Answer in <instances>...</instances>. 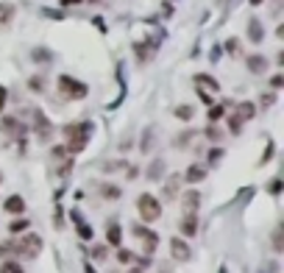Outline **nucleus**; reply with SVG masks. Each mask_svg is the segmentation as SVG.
<instances>
[{
    "mask_svg": "<svg viewBox=\"0 0 284 273\" xmlns=\"http://www.w3.org/2000/svg\"><path fill=\"white\" fill-rule=\"evenodd\" d=\"M220 159H223V151H220V148H215V151L209 153V165H217Z\"/></svg>",
    "mask_w": 284,
    "mask_h": 273,
    "instance_id": "7c9ffc66",
    "label": "nucleus"
},
{
    "mask_svg": "<svg viewBox=\"0 0 284 273\" xmlns=\"http://www.w3.org/2000/svg\"><path fill=\"white\" fill-rule=\"evenodd\" d=\"M28 87H31V92H42V90H45V78H39V75H34V78L28 81Z\"/></svg>",
    "mask_w": 284,
    "mask_h": 273,
    "instance_id": "a878e982",
    "label": "nucleus"
},
{
    "mask_svg": "<svg viewBox=\"0 0 284 273\" xmlns=\"http://www.w3.org/2000/svg\"><path fill=\"white\" fill-rule=\"evenodd\" d=\"M268 189H270V193H273V195H279V189H281V181H279V179H273V181H270V187H268Z\"/></svg>",
    "mask_w": 284,
    "mask_h": 273,
    "instance_id": "72a5a7b5",
    "label": "nucleus"
},
{
    "mask_svg": "<svg viewBox=\"0 0 284 273\" xmlns=\"http://www.w3.org/2000/svg\"><path fill=\"white\" fill-rule=\"evenodd\" d=\"M253 115H257V109H253V103H248V100H245V103H240V109H237V117H240L242 123H245V120H251Z\"/></svg>",
    "mask_w": 284,
    "mask_h": 273,
    "instance_id": "dca6fc26",
    "label": "nucleus"
},
{
    "mask_svg": "<svg viewBox=\"0 0 284 273\" xmlns=\"http://www.w3.org/2000/svg\"><path fill=\"white\" fill-rule=\"evenodd\" d=\"M0 181H3V176H0Z\"/></svg>",
    "mask_w": 284,
    "mask_h": 273,
    "instance_id": "ea45409f",
    "label": "nucleus"
},
{
    "mask_svg": "<svg viewBox=\"0 0 284 273\" xmlns=\"http://www.w3.org/2000/svg\"><path fill=\"white\" fill-rule=\"evenodd\" d=\"M195 81H198V84H204V87H209L212 92L220 90V84H217V81L212 78V75H206V73H198V75H195Z\"/></svg>",
    "mask_w": 284,
    "mask_h": 273,
    "instance_id": "f3484780",
    "label": "nucleus"
},
{
    "mask_svg": "<svg viewBox=\"0 0 284 273\" xmlns=\"http://www.w3.org/2000/svg\"><path fill=\"white\" fill-rule=\"evenodd\" d=\"M220 273H229V270H226V268H220Z\"/></svg>",
    "mask_w": 284,
    "mask_h": 273,
    "instance_id": "58836bf2",
    "label": "nucleus"
},
{
    "mask_svg": "<svg viewBox=\"0 0 284 273\" xmlns=\"http://www.w3.org/2000/svg\"><path fill=\"white\" fill-rule=\"evenodd\" d=\"M25 229H28V221H11V226H9L11 234H20V231H25Z\"/></svg>",
    "mask_w": 284,
    "mask_h": 273,
    "instance_id": "cd10ccee",
    "label": "nucleus"
},
{
    "mask_svg": "<svg viewBox=\"0 0 284 273\" xmlns=\"http://www.w3.org/2000/svg\"><path fill=\"white\" fill-rule=\"evenodd\" d=\"M0 128H3V131H17V128H20V123H17L14 117H3V123H0Z\"/></svg>",
    "mask_w": 284,
    "mask_h": 273,
    "instance_id": "393cba45",
    "label": "nucleus"
},
{
    "mask_svg": "<svg viewBox=\"0 0 284 273\" xmlns=\"http://www.w3.org/2000/svg\"><path fill=\"white\" fill-rule=\"evenodd\" d=\"M206 137H209V140H220V137H223V134H220V131H217V128H215V126H209V128H206Z\"/></svg>",
    "mask_w": 284,
    "mask_h": 273,
    "instance_id": "2f4dec72",
    "label": "nucleus"
},
{
    "mask_svg": "<svg viewBox=\"0 0 284 273\" xmlns=\"http://www.w3.org/2000/svg\"><path fill=\"white\" fill-rule=\"evenodd\" d=\"M6 212L9 215H20V212H25V201L20 198V195H11V198H6Z\"/></svg>",
    "mask_w": 284,
    "mask_h": 273,
    "instance_id": "1a4fd4ad",
    "label": "nucleus"
},
{
    "mask_svg": "<svg viewBox=\"0 0 284 273\" xmlns=\"http://www.w3.org/2000/svg\"><path fill=\"white\" fill-rule=\"evenodd\" d=\"M109 242L111 245H120V223L117 221L109 223Z\"/></svg>",
    "mask_w": 284,
    "mask_h": 273,
    "instance_id": "412c9836",
    "label": "nucleus"
},
{
    "mask_svg": "<svg viewBox=\"0 0 284 273\" xmlns=\"http://www.w3.org/2000/svg\"><path fill=\"white\" fill-rule=\"evenodd\" d=\"M176 195H179V179H170L167 184H164V198L173 201Z\"/></svg>",
    "mask_w": 284,
    "mask_h": 273,
    "instance_id": "aec40b11",
    "label": "nucleus"
},
{
    "mask_svg": "<svg viewBox=\"0 0 284 273\" xmlns=\"http://www.w3.org/2000/svg\"><path fill=\"white\" fill-rule=\"evenodd\" d=\"M281 84H284V78H281V75H273V78H270V87H273V90H279Z\"/></svg>",
    "mask_w": 284,
    "mask_h": 273,
    "instance_id": "f704fd0d",
    "label": "nucleus"
},
{
    "mask_svg": "<svg viewBox=\"0 0 284 273\" xmlns=\"http://www.w3.org/2000/svg\"><path fill=\"white\" fill-rule=\"evenodd\" d=\"M181 231H184L187 237H195V234H198V217H195V212H184V221H181Z\"/></svg>",
    "mask_w": 284,
    "mask_h": 273,
    "instance_id": "6e6552de",
    "label": "nucleus"
},
{
    "mask_svg": "<svg viewBox=\"0 0 284 273\" xmlns=\"http://www.w3.org/2000/svg\"><path fill=\"white\" fill-rule=\"evenodd\" d=\"M59 92H62L67 100H81V98H87L90 87H87L84 81L73 78V75H59Z\"/></svg>",
    "mask_w": 284,
    "mask_h": 273,
    "instance_id": "7ed1b4c3",
    "label": "nucleus"
},
{
    "mask_svg": "<svg viewBox=\"0 0 284 273\" xmlns=\"http://www.w3.org/2000/svg\"><path fill=\"white\" fill-rule=\"evenodd\" d=\"M78 234L84 237V240H92V229L87 226V223H81V221H78Z\"/></svg>",
    "mask_w": 284,
    "mask_h": 273,
    "instance_id": "c85d7f7f",
    "label": "nucleus"
},
{
    "mask_svg": "<svg viewBox=\"0 0 284 273\" xmlns=\"http://www.w3.org/2000/svg\"><path fill=\"white\" fill-rule=\"evenodd\" d=\"M117 259H120L123 265H131V262H137V257H134L131 251H126V248H120V251H117Z\"/></svg>",
    "mask_w": 284,
    "mask_h": 273,
    "instance_id": "b1692460",
    "label": "nucleus"
},
{
    "mask_svg": "<svg viewBox=\"0 0 284 273\" xmlns=\"http://www.w3.org/2000/svg\"><path fill=\"white\" fill-rule=\"evenodd\" d=\"M34 123H37V137L42 142H47L53 137V126H50V120H47L45 117V112H37V115H34Z\"/></svg>",
    "mask_w": 284,
    "mask_h": 273,
    "instance_id": "423d86ee",
    "label": "nucleus"
},
{
    "mask_svg": "<svg viewBox=\"0 0 284 273\" xmlns=\"http://www.w3.org/2000/svg\"><path fill=\"white\" fill-rule=\"evenodd\" d=\"M3 109H6V90L0 87V112H3Z\"/></svg>",
    "mask_w": 284,
    "mask_h": 273,
    "instance_id": "e433bc0d",
    "label": "nucleus"
},
{
    "mask_svg": "<svg viewBox=\"0 0 284 273\" xmlns=\"http://www.w3.org/2000/svg\"><path fill=\"white\" fill-rule=\"evenodd\" d=\"M229 131H232V134H240L242 131V120H240V117H229Z\"/></svg>",
    "mask_w": 284,
    "mask_h": 273,
    "instance_id": "bb28decb",
    "label": "nucleus"
},
{
    "mask_svg": "<svg viewBox=\"0 0 284 273\" xmlns=\"http://www.w3.org/2000/svg\"><path fill=\"white\" fill-rule=\"evenodd\" d=\"M164 173V159H153V165L148 168V181H159Z\"/></svg>",
    "mask_w": 284,
    "mask_h": 273,
    "instance_id": "ddd939ff",
    "label": "nucleus"
},
{
    "mask_svg": "<svg viewBox=\"0 0 284 273\" xmlns=\"http://www.w3.org/2000/svg\"><path fill=\"white\" fill-rule=\"evenodd\" d=\"M137 234H142V240H145V251H148V254L156 251V245H159V234H153V231H142V229H137Z\"/></svg>",
    "mask_w": 284,
    "mask_h": 273,
    "instance_id": "9b49d317",
    "label": "nucleus"
},
{
    "mask_svg": "<svg viewBox=\"0 0 284 273\" xmlns=\"http://www.w3.org/2000/svg\"><path fill=\"white\" fill-rule=\"evenodd\" d=\"M14 17V6L11 3H0V22H9Z\"/></svg>",
    "mask_w": 284,
    "mask_h": 273,
    "instance_id": "5701e85b",
    "label": "nucleus"
},
{
    "mask_svg": "<svg viewBox=\"0 0 284 273\" xmlns=\"http://www.w3.org/2000/svg\"><path fill=\"white\" fill-rule=\"evenodd\" d=\"M90 123H70L64 126V137H67V153H81L90 142Z\"/></svg>",
    "mask_w": 284,
    "mask_h": 273,
    "instance_id": "f03ea898",
    "label": "nucleus"
},
{
    "mask_svg": "<svg viewBox=\"0 0 284 273\" xmlns=\"http://www.w3.org/2000/svg\"><path fill=\"white\" fill-rule=\"evenodd\" d=\"M0 273H22V268L17 265V259H6L0 262Z\"/></svg>",
    "mask_w": 284,
    "mask_h": 273,
    "instance_id": "4be33fe9",
    "label": "nucleus"
},
{
    "mask_svg": "<svg viewBox=\"0 0 284 273\" xmlns=\"http://www.w3.org/2000/svg\"><path fill=\"white\" fill-rule=\"evenodd\" d=\"M117 168H126V162H109V165H103V170H117Z\"/></svg>",
    "mask_w": 284,
    "mask_h": 273,
    "instance_id": "c9c22d12",
    "label": "nucleus"
},
{
    "mask_svg": "<svg viewBox=\"0 0 284 273\" xmlns=\"http://www.w3.org/2000/svg\"><path fill=\"white\" fill-rule=\"evenodd\" d=\"M42 251V240H39L37 234H25L20 237V240H9L0 245V257H6V254H11V257H22V259H34L37 254Z\"/></svg>",
    "mask_w": 284,
    "mask_h": 273,
    "instance_id": "f257e3e1",
    "label": "nucleus"
},
{
    "mask_svg": "<svg viewBox=\"0 0 284 273\" xmlns=\"http://www.w3.org/2000/svg\"><path fill=\"white\" fill-rule=\"evenodd\" d=\"M170 257H173L176 262H189V259H192V248H189L181 237H173V240H170Z\"/></svg>",
    "mask_w": 284,
    "mask_h": 273,
    "instance_id": "39448f33",
    "label": "nucleus"
},
{
    "mask_svg": "<svg viewBox=\"0 0 284 273\" xmlns=\"http://www.w3.org/2000/svg\"><path fill=\"white\" fill-rule=\"evenodd\" d=\"M100 195H103L106 201H117L120 198V187H117V184H100Z\"/></svg>",
    "mask_w": 284,
    "mask_h": 273,
    "instance_id": "2eb2a0df",
    "label": "nucleus"
},
{
    "mask_svg": "<svg viewBox=\"0 0 284 273\" xmlns=\"http://www.w3.org/2000/svg\"><path fill=\"white\" fill-rule=\"evenodd\" d=\"M248 70H251V73H265V70H268V59H265V56H248Z\"/></svg>",
    "mask_w": 284,
    "mask_h": 273,
    "instance_id": "9d476101",
    "label": "nucleus"
},
{
    "mask_svg": "<svg viewBox=\"0 0 284 273\" xmlns=\"http://www.w3.org/2000/svg\"><path fill=\"white\" fill-rule=\"evenodd\" d=\"M220 117H223V106H212V109H209V120L215 123V120H220Z\"/></svg>",
    "mask_w": 284,
    "mask_h": 273,
    "instance_id": "c756f323",
    "label": "nucleus"
},
{
    "mask_svg": "<svg viewBox=\"0 0 284 273\" xmlns=\"http://www.w3.org/2000/svg\"><path fill=\"white\" fill-rule=\"evenodd\" d=\"M137 212H139V217L145 223H153V221H159V217H162V204H159L153 195L142 193L139 198H137Z\"/></svg>",
    "mask_w": 284,
    "mask_h": 273,
    "instance_id": "20e7f679",
    "label": "nucleus"
},
{
    "mask_svg": "<svg viewBox=\"0 0 284 273\" xmlns=\"http://www.w3.org/2000/svg\"><path fill=\"white\" fill-rule=\"evenodd\" d=\"M181 206H184V212H198L201 209V193L198 189H189V193L181 195Z\"/></svg>",
    "mask_w": 284,
    "mask_h": 273,
    "instance_id": "0eeeda50",
    "label": "nucleus"
},
{
    "mask_svg": "<svg viewBox=\"0 0 284 273\" xmlns=\"http://www.w3.org/2000/svg\"><path fill=\"white\" fill-rule=\"evenodd\" d=\"M204 179H206L204 168H198V165H189V168H187V173H184V181L195 184V181H204Z\"/></svg>",
    "mask_w": 284,
    "mask_h": 273,
    "instance_id": "4468645a",
    "label": "nucleus"
},
{
    "mask_svg": "<svg viewBox=\"0 0 284 273\" xmlns=\"http://www.w3.org/2000/svg\"><path fill=\"white\" fill-rule=\"evenodd\" d=\"M248 37H251V42H262L265 28H262V22H259V20H251V22H248Z\"/></svg>",
    "mask_w": 284,
    "mask_h": 273,
    "instance_id": "f8f14e48",
    "label": "nucleus"
},
{
    "mask_svg": "<svg viewBox=\"0 0 284 273\" xmlns=\"http://www.w3.org/2000/svg\"><path fill=\"white\" fill-rule=\"evenodd\" d=\"M92 257H95V259H106V248H103V245H98V248L92 251Z\"/></svg>",
    "mask_w": 284,
    "mask_h": 273,
    "instance_id": "473e14b6",
    "label": "nucleus"
},
{
    "mask_svg": "<svg viewBox=\"0 0 284 273\" xmlns=\"http://www.w3.org/2000/svg\"><path fill=\"white\" fill-rule=\"evenodd\" d=\"M173 115L179 117V120H192L195 109H192V106H176V109H173Z\"/></svg>",
    "mask_w": 284,
    "mask_h": 273,
    "instance_id": "6ab92c4d",
    "label": "nucleus"
},
{
    "mask_svg": "<svg viewBox=\"0 0 284 273\" xmlns=\"http://www.w3.org/2000/svg\"><path fill=\"white\" fill-rule=\"evenodd\" d=\"M251 3H253V6H259V3H262V0H251Z\"/></svg>",
    "mask_w": 284,
    "mask_h": 273,
    "instance_id": "4c0bfd02",
    "label": "nucleus"
},
{
    "mask_svg": "<svg viewBox=\"0 0 284 273\" xmlns=\"http://www.w3.org/2000/svg\"><path fill=\"white\" fill-rule=\"evenodd\" d=\"M281 237H284V229H281V223H279V226L273 229V237H270V240H273V242H270L273 251H284V240H281Z\"/></svg>",
    "mask_w": 284,
    "mask_h": 273,
    "instance_id": "a211bd4d",
    "label": "nucleus"
}]
</instances>
